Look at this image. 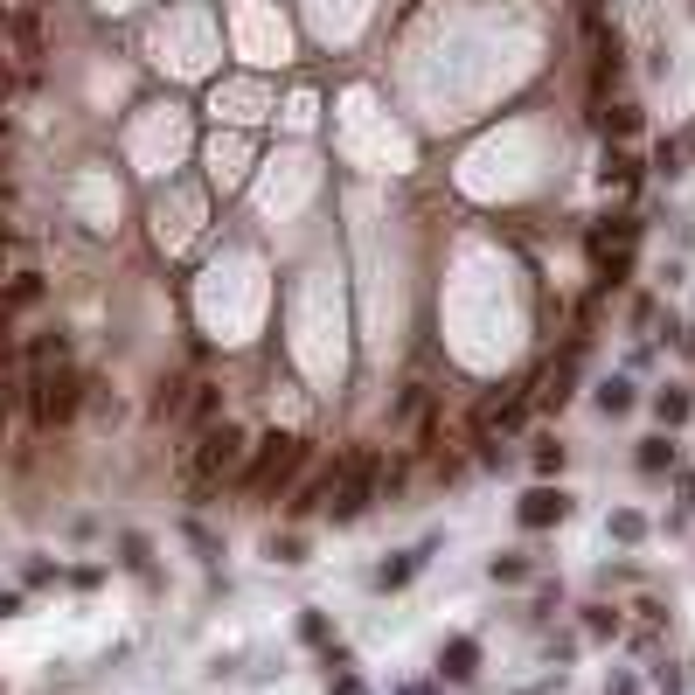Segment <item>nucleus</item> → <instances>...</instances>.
Instances as JSON below:
<instances>
[{
  "mask_svg": "<svg viewBox=\"0 0 695 695\" xmlns=\"http://www.w3.org/2000/svg\"><path fill=\"white\" fill-rule=\"evenodd\" d=\"M306 466V438H292V431H272V438H258V452L237 466V487L244 494H258V487H278V480H292Z\"/></svg>",
  "mask_w": 695,
  "mask_h": 695,
  "instance_id": "1",
  "label": "nucleus"
},
{
  "mask_svg": "<svg viewBox=\"0 0 695 695\" xmlns=\"http://www.w3.org/2000/svg\"><path fill=\"white\" fill-rule=\"evenodd\" d=\"M376 487H383V466H376L369 452L341 459V466H334V487H327V494H334V501H327V508H334V522H355V515L376 501Z\"/></svg>",
  "mask_w": 695,
  "mask_h": 695,
  "instance_id": "2",
  "label": "nucleus"
},
{
  "mask_svg": "<svg viewBox=\"0 0 695 695\" xmlns=\"http://www.w3.org/2000/svg\"><path fill=\"white\" fill-rule=\"evenodd\" d=\"M28 390H35V397H28V404H35V424H70L77 404H84V376H70V369H56V376L42 369Z\"/></svg>",
  "mask_w": 695,
  "mask_h": 695,
  "instance_id": "3",
  "label": "nucleus"
},
{
  "mask_svg": "<svg viewBox=\"0 0 695 695\" xmlns=\"http://www.w3.org/2000/svg\"><path fill=\"white\" fill-rule=\"evenodd\" d=\"M230 466H244V431H237V424H216V431L202 438V452H195V473L216 480V473H230Z\"/></svg>",
  "mask_w": 695,
  "mask_h": 695,
  "instance_id": "4",
  "label": "nucleus"
},
{
  "mask_svg": "<svg viewBox=\"0 0 695 695\" xmlns=\"http://www.w3.org/2000/svg\"><path fill=\"white\" fill-rule=\"evenodd\" d=\"M570 515V494L563 487H529L522 494V529H556Z\"/></svg>",
  "mask_w": 695,
  "mask_h": 695,
  "instance_id": "5",
  "label": "nucleus"
},
{
  "mask_svg": "<svg viewBox=\"0 0 695 695\" xmlns=\"http://www.w3.org/2000/svg\"><path fill=\"white\" fill-rule=\"evenodd\" d=\"M438 668L452 675V682H473V668H480V640H445V654H438Z\"/></svg>",
  "mask_w": 695,
  "mask_h": 695,
  "instance_id": "6",
  "label": "nucleus"
},
{
  "mask_svg": "<svg viewBox=\"0 0 695 695\" xmlns=\"http://www.w3.org/2000/svg\"><path fill=\"white\" fill-rule=\"evenodd\" d=\"M424 556H431V550H411V556H397V563H383V570H376V584H383V591H397V584H411V577H417V563H424Z\"/></svg>",
  "mask_w": 695,
  "mask_h": 695,
  "instance_id": "7",
  "label": "nucleus"
},
{
  "mask_svg": "<svg viewBox=\"0 0 695 695\" xmlns=\"http://www.w3.org/2000/svg\"><path fill=\"white\" fill-rule=\"evenodd\" d=\"M640 181V160L633 153H605V188H633Z\"/></svg>",
  "mask_w": 695,
  "mask_h": 695,
  "instance_id": "8",
  "label": "nucleus"
},
{
  "mask_svg": "<svg viewBox=\"0 0 695 695\" xmlns=\"http://www.w3.org/2000/svg\"><path fill=\"white\" fill-rule=\"evenodd\" d=\"M654 417H661V424H689V390H661V397H654Z\"/></svg>",
  "mask_w": 695,
  "mask_h": 695,
  "instance_id": "9",
  "label": "nucleus"
},
{
  "mask_svg": "<svg viewBox=\"0 0 695 695\" xmlns=\"http://www.w3.org/2000/svg\"><path fill=\"white\" fill-rule=\"evenodd\" d=\"M668 466H675V445L668 438H647L640 445V473H668Z\"/></svg>",
  "mask_w": 695,
  "mask_h": 695,
  "instance_id": "10",
  "label": "nucleus"
},
{
  "mask_svg": "<svg viewBox=\"0 0 695 695\" xmlns=\"http://www.w3.org/2000/svg\"><path fill=\"white\" fill-rule=\"evenodd\" d=\"M598 411L626 417V411H633V383H605V390H598Z\"/></svg>",
  "mask_w": 695,
  "mask_h": 695,
  "instance_id": "11",
  "label": "nucleus"
},
{
  "mask_svg": "<svg viewBox=\"0 0 695 695\" xmlns=\"http://www.w3.org/2000/svg\"><path fill=\"white\" fill-rule=\"evenodd\" d=\"M216 404H223V397H216V383H195V397H188V417H195V424H209V417H216Z\"/></svg>",
  "mask_w": 695,
  "mask_h": 695,
  "instance_id": "12",
  "label": "nucleus"
},
{
  "mask_svg": "<svg viewBox=\"0 0 695 695\" xmlns=\"http://www.w3.org/2000/svg\"><path fill=\"white\" fill-rule=\"evenodd\" d=\"M35 299H42V278L28 272V278H14V285H7V299H0V306H35Z\"/></svg>",
  "mask_w": 695,
  "mask_h": 695,
  "instance_id": "13",
  "label": "nucleus"
},
{
  "mask_svg": "<svg viewBox=\"0 0 695 695\" xmlns=\"http://www.w3.org/2000/svg\"><path fill=\"white\" fill-rule=\"evenodd\" d=\"M598 126H605V133H633L640 112H633V105H612V112H598Z\"/></svg>",
  "mask_w": 695,
  "mask_h": 695,
  "instance_id": "14",
  "label": "nucleus"
},
{
  "mask_svg": "<svg viewBox=\"0 0 695 695\" xmlns=\"http://www.w3.org/2000/svg\"><path fill=\"white\" fill-rule=\"evenodd\" d=\"M181 390H188V383H160V397H153V417H174V411H181V404H188Z\"/></svg>",
  "mask_w": 695,
  "mask_h": 695,
  "instance_id": "15",
  "label": "nucleus"
},
{
  "mask_svg": "<svg viewBox=\"0 0 695 695\" xmlns=\"http://www.w3.org/2000/svg\"><path fill=\"white\" fill-rule=\"evenodd\" d=\"M522 577H529L522 556H494V584H522Z\"/></svg>",
  "mask_w": 695,
  "mask_h": 695,
  "instance_id": "16",
  "label": "nucleus"
},
{
  "mask_svg": "<svg viewBox=\"0 0 695 695\" xmlns=\"http://www.w3.org/2000/svg\"><path fill=\"white\" fill-rule=\"evenodd\" d=\"M612 536H619V543H640L647 522H640V515H612Z\"/></svg>",
  "mask_w": 695,
  "mask_h": 695,
  "instance_id": "17",
  "label": "nucleus"
},
{
  "mask_svg": "<svg viewBox=\"0 0 695 695\" xmlns=\"http://www.w3.org/2000/svg\"><path fill=\"white\" fill-rule=\"evenodd\" d=\"M536 473H563V445H536Z\"/></svg>",
  "mask_w": 695,
  "mask_h": 695,
  "instance_id": "18",
  "label": "nucleus"
},
{
  "mask_svg": "<svg viewBox=\"0 0 695 695\" xmlns=\"http://www.w3.org/2000/svg\"><path fill=\"white\" fill-rule=\"evenodd\" d=\"M7 91H14V70H7V56H0V98H7Z\"/></svg>",
  "mask_w": 695,
  "mask_h": 695,
  "instance_id": "19",
  "label": "nucleus"
},
{
  "mask_svg": "<svg viewBox=\"0 0 695 695\" xmlns=\"http://www.w3.org/2000/svg\"><path fill=\"white\" fill-rule=\"evenodd\" d=\"M0 139H7V119H0Z\"/></svg>",
  "mask_w": 695,
  "mask_h": 695,
  "instance_id": "20",
  "label": "nucleus"
},
{
  "mask_svg": "<svg viewBox=\"0 0 695 695\" xmlns=\"http://www.w3.org/2000/svg\"><path fill=\"white\" fill-rule=\"evenodd\" d=\"M0 244H7V230H0Z\"/></svg>",
  "mask_w": 695,
  "mask_h": 695,
  "instance_id": "21",
  "label": "nucleus"
}]
</instances>
